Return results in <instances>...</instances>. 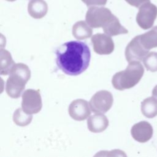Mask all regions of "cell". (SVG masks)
Wrapping results in <instances>:
<instances>
[{
  "mask_svg": "<svg viewBox=\"0 0 157 157\" xmlns=\"http://www.w3.org/2000/svg\"><path fill=\"white\" fill-rule=\"evenodd\" d=\"M157 17V7L150 1L143 4L136 15V22L143 29L151 28Z\"/></svg>",
  "mask_w": 157,
  "mask_h": 157,
  "instance_id": "5b68a950",
  "label": "cell"
},
{
  "mask_svg": "<svg viewBox=\"0 0 157 157\" xmlns=\"http://www.w3.org/2000/svg\"><path fill=\"white\" fill-rule=\"evenodd\" d=\"M33 120L32 114L25 112L23 109L18 108L13 113V121L18 126H25L30 124Z\"/></svg>",
  "mask_w": 157,
  "mask_h": 157,
  "instance_id": "d6986e66",
  "label": "cell"
},
{
  "mask_svg": "<svg viewBox=\"0 0 157 157\" xmlns=\"http://www.w3.org/2000/svg\"><path fill=\"white\" fill-rule=\"evenodd\" d=\"M21 107L29 114H36L39 112L42 107L40 94L38 90L28 89L22 94Z\"/></svg>",
  "mask_w": 157,
  "mask_h": 157,
  "instance_id": "52a82bcc",
  "label": "cell"
},
{
  "mask_svg": "<svg viewBox=\"0 0 157 157\" xmlns=\"http://www.w3.org/2000/svg\"><path fill=\"white\" fill-rule=\"evenodd\" d=\"M129 4L132 6L139 8L143 4L150 1V0H125Z\"/></svg>",
  "mask_w": 157,
  "mask_h": 157,
  "instance_id": "7402d4cb",
  "label": "cell"
},
{
  "mask_svg": "<svg viewBox=\"0 0 157 157\" xmlns=\"http://www.w3.org/2000/svg\"><path fill=\"white\" fill-rule=\"evenodd\" d=\"M89 103L83 99L73 101L69 105L68 112L70 117L75 120L82 121L86 120L91 115Z\"/></svg>",
  "mask_w": 157,
  "mask_h": 157,
  "instance_id": "30bf717a",
  "label": "cell"
},
{
  "mask_svg": "<svg viewBox=\"0 0 157 157\" xmlns=\"http://www.w3.org/2000/svg\"><path fill=\"white\" fill-rule=\"evenodd\" d=\"M148 52L149 50L144 47L139 40L138 36H136L127 45L124 54L127 61L130 63L134 61H142Z\"/></svg>",
  "mask_w": 157,
  "mask_h": 157,
  "instance_id": "9c48e42d",
  "label": "cell"
},
{
  "mask_svg": "<svg viewBox=\"0 0 157 157\" xmlns=\"http://www.w3.org/2000/svg\"><path fill=\"white\" fill-rule=\"evenodd\" d=\"M141 112L148 118H153L157 115V100L154 97H148L141 102Z\"/></svg>",
  "mask_w": 157,
  "mask_h": 157,
  "instance_id": "e0dca14e",
  "label": "cell"
},
{
  "mask_svg": "<svg viewBox=\"0 0 157 157\" xmlns=\"http://www.w3.org/2000/svg\"><path fill=\"white\" fill-rule=\"evenodd\" d=\"M88 7L94 6H105L107 0H82Z\"/></svg>",
  "mask_w": 157,
  "mask_h": 157,
  "instance_id": "44dd1931",
  "label": "cell"
},
{
  "mask_svg": "<svg viewBox=\"0 0 157 157\" xmlns=\"http://www.w3.org/2000/svg\"><path fill=\"white\" fill-rule=\"evenodd\" d=\"M139 40L144 47L149 50L157 47V26L142 34L138 35Z\"/></svg>",
  "mask_w": 157,
  "mask_h": 157,
  "instance_id": "2e32d148",
  "label": "cell"
},
{
  "mask_svg": "<svg viewBox=\"0 0 157 157\" xmlns=\"http://www.w3.org/2000/svg\"><path fill=\"white\" fill-rule=\"evenodd\" d=\"M143 63L147 71H157V52H151L143 59Z\"/></svg>",
  "mask_w": 157,
  "mask_h": 157,
  "instance_id": "ffe728a7",
  "label": "cell"
},
{
  "mask_svg": "<svg viewBox=\"0 0 157 157\" xmlns=\"http://www.w3.org/2000/svg\"><path fill=\"white\" fill-rule=\"evenodd\" d=\"M15 64L11 54L6 50H1V75H9L10 70Z\"/></svg>",
  "mask_w": 157,
  "mask_h": 157,
  "instance_id": "ac0fdd59",
  "label": "cell"
},
{
  "mask_svg": "<svg viewBox=\"0 0 157 157\" xmlns=\"http://www.w3.org/2000/svg\"><path fill=\"white\" fill-rule=\"evenodd\" d=\"M58 68L68 75H78L88 67L91 52L83 42L69 41L59 46L55 52Z\"/></svg>",
  "mask_w": 157,
  "mask_h": 157,
  "instance_id": "6da1fadb",
  "label": "cell"
},
{
  "mask_svg": "<svg viewBox=\"0 0 157 157\" xmlns=\"http://www.w3.org/2000/svg\"><path fill=\"white\" fill-rule=\"evenodd\" d=\"M93 50L98 55H109L114 50V42L111 37L105 34L97 33L91 39Z\"/></svg>",
  "mask_w": 157,
  "mask_h": 157,
  "instance_id": "ba28073f",
  "label": "cell"
},
{
  "mask_svg": "<svg viewBox=\"0 0 157 157\" xmlns=\"http://www.w3.org/2000/svg\"><path fill=\"white\" fill-rule=\"evenodd\" d=\"M144 73V68L140 61H131L124 71L118 72L113 76L112 85L118 90L130 89L139 82Z\"/></svg>",
  "mask_w": 157,
  "mask_h": 157,
  "instance_id": "3957f363",
  "label": "cell"
},
{
  "mask_svg": "<svg viewBox=\"0 0 157 157\" xmlns=\"http://www.w3.org/2000/svg\"><path fill=\"white\" fill-rule=\"evenodd\" d=\"M31 78V71L24 63H15L9 73L6 84V91L12 98H18Z\"/></svg>",
  "mask_w": 157,
  "mask_h": 157,
  "instance_id": "7a4b0ae2",
  "label": "cell"
},
{
  "mask_svg": "<svg viewBox=\"0 0 157 157\" xmlns=\"http://www.w3.org/2000/svg\"><path fill=\"white\" fill-rule=\"evenodd\" d=\"M109 126V120L102 113H97L90 117L87 120L88 129L94 133L101 132Z\"/></svg>",
  "mask_w": 157,
  "mask_h": 157,
  "instance_id": "7c38bea8",
  "label": "cell"
},
{
  "mask_svg": "<svg viewBox=\"0 0 157 157\" xmlns=\"http://www.w3.org/2000/svg\"><path fill=\"white\" fill-rule=\"evenodd\" d=\"M152 96L157 100V85L153 88L152 91Z\"/></svg>",
  "mask_w": 157,
  "mask_h": 157,
  "instance_id": "603a6c76",
  "label": "cell"
},
{
  "mask_svg": "<svg viewBox=\"0 0 157 157\" xmlns=\"http://www.w3.org/2000/svg\"><path fill=\"white\" fill-rule=\"evenodd\" d=\"M86 21L80 20L72 26V34L77 40H84L89 38L93 34V30Z\"/></svg>",
  "mask_w": 157,
  "mask_h": 157,
  "instance_id": "9a60e30c",
  "label": "cell"
},
{
  "mask_svg": "<svg viewBox=\"0 0 157 157\" xmlns=\"http://www.w3.org/2000/svg\"><path fill=\"white\" fill-rule=\"evenodd\" d=\"M110 9L104 7H90L88 9L85 20L86 23L93 28L102 27L112 17Z\"/></svg>",
  "mask_w": 157,
  "mask_h": 157,
  "instance_id": "277c9868",
  "label": "cell"
},
{
  "mask_svg": "<svg viewBox=\"0 0 157 157\" xmlns=\"http://www.w3.org/2000/svg\"><path fill=\"white\" fill-rule=\"evenodd\" d=\"M6 1H10V2H13V1H16V0H6Z\"/></svg>",
  "mask_w": 157,
  "mask_h": 157,
  "instance_id": "cb8c5ba5",
  "label": "cell"
},
{
  "mask_svg": "<svg viewBox=\"0 0 157 157\" xmlns=\"http://www.w3.org/2000/svg\"><path fill=\"white\" fill-rule=\"evenodd\" d=\"M113 98L112 93L107 90L96 92L91 98L89 104L92 112L104 113L112 107Z\"/></svg>",
  "mask_w": 157,
  "mask_h": 157,
  "instance_id": "8992f818",
  "label": "cell"
},
{
  "mask_svg": "<svg viewBox=\"0 0 157 157\" xmlns=\"http://www.w3.org/2000/svg\"><path fill=\"white\" fill-rule=\"evenodd\" d=\"M29 15L36 19L43 18L48 12V5L44 0H31L28 5Z\"/></svg>",
  "mask_w": 157,
  "mask_h": 157,
  "instance_id": "4fadbf2b",
  "label": "cell"
},
{
  "mask_svg": "<svg viewBox=\"0 0 157 157\" xmlns=\"http://www.w3.org/2000/svg\"><path fill=\"white\" fill-rule=\"evenodd\" d=\"M153 129L150 123L146 121H142L136 123L131 129L132 138L140 143L148 141L153 136Z\"/></svg>",
  "mask_w": 157,
  "mask_h": 157,
  "instance_id": "8fae6325",
  "label": "cell"
},
{
  "mask_svg": "<svg viewBox=\"0 0 157 157\" xmlns=\"http://www.w3.org/2000/svg\"><path fill=\"white\" fill-rule=\"evenodd\" d=\"M102 28L104 32L110 36H115L128 33V29L121 25L118 18L114 15Z\"/></svg>",
  "mask_w": 157,
  "mask_h": 157,
  "instance_id": "5bb4252c",
  "label": "cell"
}]
</instances>
